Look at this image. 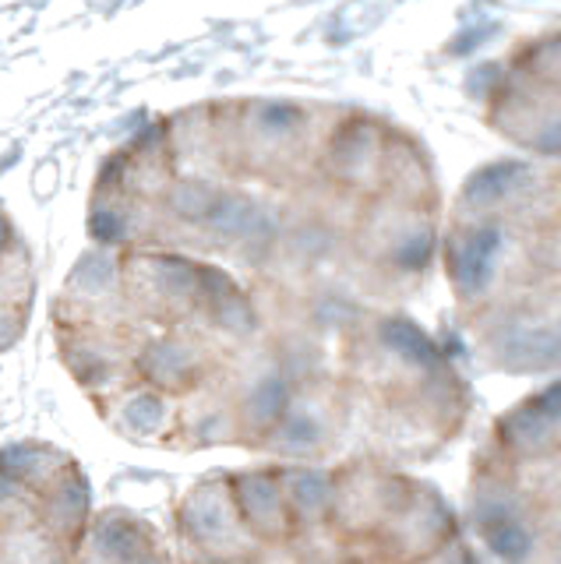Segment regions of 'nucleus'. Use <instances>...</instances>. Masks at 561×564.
I'll return each instance as SVG.
<instances>
[{
    "label": "nucleus",
    "mask_w": 561,
    "mask_h": 564,
    "mask_svg": "<svg viewBox=\"0 0 561 564\" xmlns=\"http://www.w3.org/2000/svg\"><path fill=\"white\" fill-rule=\"evenodd\" d=\"M72 463L75 458L64 448L50 445V441H36V437H22V441L0 445V473L11 476V480L22 490H29L32 498H40V494Z\"/></svg>",
    "instance_id": "11"
},
{
    "label": "nucleus",
    "mask_w": 561,
    "mask_h": 564,
    "mask_svg": "<svg viewBox=\"0 0 561 564\" xmlns=\"http://www.w3.org/2000/svg\"><path fill=\"white\" fill-rule=\"evenodd\" d=\"M131 564H173V557H170V546H166V543L152 546V551H145L142 557H134Z\"/></svg>",
    "instance_id": "16"
},
{
    "label": "nucleus",
    "mask_w": 561,
    "mask_h": 564,
    "mask_svg": "<svg viewBox=\"0 0 561 564\" xmlns=\"http://www.w3.org/2000/svg\"><path fill=\"white\" fill-rule=\"evenodd\" d=\"M99 416L131 445H177V399L145 381H134L114 399L99 402Z\"/></svg>",
    "instance_id": "8"
},
{
    "label": "nucleus",
    "mask_w": 561,
    "mask_h": 564,
    "mask_svg": "<svg viewBox=\"0 0 561 564\" xmlns=\"http://www.w3.org/2000/svg\"><path fill=\"white\" fill-rule=\"evenodd\" d=\"M93 519H96V511H93L89 476H85V469L78 463H72L36 498V522L54 536L61 551L75 561L85 536H89Z\"/></svg>",
    "instance_id": "9"
},
{
    "label": "nucleus",
    "mask_w": 561,
    "mask_h": 564,
    "mask_svg": "<svg viewBox=\"0 0 561 564\" xmlns=\"http://www.w3.org/2000/svg\"><path fill=\"white\" fill-rule=\"evenodd\" d=\"M442 258L487 360L561 378V170L501 166L466 187Z\"/></svg>",
    "instance_id": "1"
},
{
    "label": "nucleus",
    "mask_w": 561,
    "mask_h": 564,
    "mask_svg": "<svg viewBox=\"0 0 561 564\" xmlns=\"http://www.w3.org/2000/svg\"><path fill=\"white\" fill-rule=\"evenodd\" d=\"M134 349L138 339L125 325H57L61 364L96 405L138 381Z\"/></svg>",
    "instance_id": "4"
},
{
    "label": "nucleus",
    "mask_w": 561,
    "mask_h": 564,
    "mask_svg": "<svg viewBox=\"0 0 561 564\" xmlns=\"http://www.w3.org/2000/svg\"><path fill=\"white\" fill-rule=\"evenodd\" d=\"M202 261L173 247L125 251V304L134 317L160 328L191 325L198 311Z\"/></svg>",
    "instance_id": "3"
},
{
    "label": "nucleus",
    "mask_w": 561,
    "mask_h": 564,
    "mask_svg": "<svg viewBox=\"0 0 561 564\" xmlns=\"http://www.w3.org/2000/svg\"><path fill=\"white\" fill-rule=\"evenodd\" d=\"M163 536L149 519L134 516L128 508H110L93 519L89 536H85L75 564H131L152 546H160Z\"/></svg>",
    "instance_id": "10"
},
{
    "label": "nucleus",
    "mask_w": 561,
    "mask_h": 564,
    "mask_svg": "<svg viewBox=\"0 0 561 564\" xmlns=\"http://www.w3.org/2000/svg\"><path fill=\"white\" fill-rule=\"evenodd\" d=\"M19 243H22V240H19V234H14V226H11V219H8V212L0 208V258H8Z\"/></svg>",
    "instance_id": "15"
},
{
    "label": "nucleus",
    "mask_w": 561,
    "mask_h": 564,
    "mask_svg": "<svg viewBox=\"0 0 561 564\" xmlns=\"http://www.w3.org/2000/svg\"><path fill=\"white\" fill-rule=\"evenodd\" d=\"M223 370V352L205 339L198 328H163L160 335H145L134 349V375L170 399H184L216 381Z\"/></svg>",
    "instance_id": "6"
},
{
    "label": "nucleus",
    "mask_w": 561,
    "mask_h": 564,
    "mask_svg": "<svg viewBox=\"0 0 561 564\" xmlns=\"http://www.w3.org/2000/svg\"><path fill=\"white\" fill-rule=\"evenodd\" d=\"M473 529L490 564H561V378L495 423L473 469Z\"/></svg>",
    "instance_id": "2"
},
{
    "label": "nucleus",
    "mask_w": 561,
    "mask_h": 564,
    "mask_svg": "<svg viewBox=\"0 0 561 564\" xmlns=\"http://www.w3.org/2000/svg\"><path fill=\"white\" fill-rule=\"evenodd\" d=\"M25 325H29L25 311H14L8 304H0V352H8V349H14L22 343Z\"/></svg>",
    "instance_id": "14"
},
{
    "label": "nucleus",
    "mask_w": 561,
    "mask_h": 564,
    "mask_svg": "<svg viewBox=\"0 0 561 564\" xmlns=\"http://www.w3.org/2000/svg\"><path fill=\"white\" fill-rule=\"evenodd\" d=\"M29 522H36V498L14 484L11 476L0 473V533Z\"/></svg>",
    "instance_id": "13"
},
{
    "label": "nucleus",
    "mask_w": 561,
    "mask_h": 564,
    "mask_svg": "<svg viewBox=\"0 0 561 564\" xmlns=\"http://www.w3.org/2000/svg\"><path fill=\"white\" fill-rule=\"evenodd\" d=\"M61 307L64 314H57V325H125L114 317L117 311H128L125 254L93 243L75 261V269L67 272L61 290Z\"/></svg>",
    "instance_id": "7"
},
{
    "label": "nucleus",
    "mask_w": 561,
    "mask_h": 564,
    "mask_svg": "<svg viewBox=\"0 0 561 564\" xmlns=\"http://www.w3.org/2000/svg\"><path fill=\"white\" fill-rule=\"evenodd\" d=\"M0 564H75L40 522L0 533Z\"/></svg>",
    "instance_id": "12"
},
{
    "label": "nucleus",
    "mask_w": 561,
    "mask_h": 564,
    "mask_svg": "<svg viewBox=\"0 0 561 564\" xmlns=\"http://www.w3.org/2000/svg\"><path fill=\"white\" fill-rule=\"evenodd\" d=\"M173 525L195 557H244L255 551V540L237 516L226 473L191 484L173 505Z\"/></svg>",
    "instance_id": "5"
}]
</instances>
